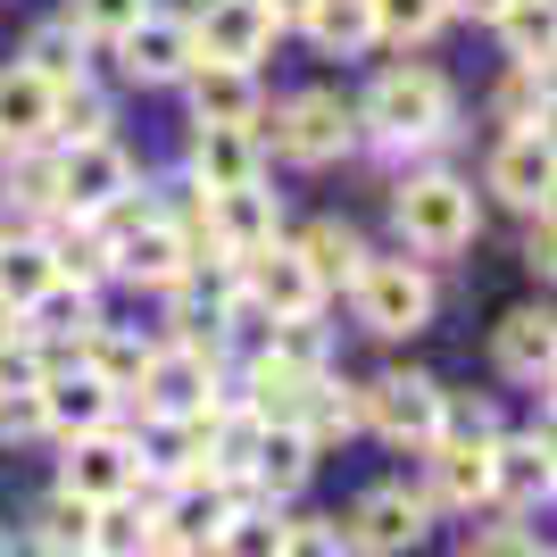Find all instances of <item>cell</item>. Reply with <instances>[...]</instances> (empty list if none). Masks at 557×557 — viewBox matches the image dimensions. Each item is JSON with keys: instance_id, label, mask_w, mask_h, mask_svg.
<instances>
[{"instance_id": "37", "label": "cell", "mask_w": 557, "mask_h": 557, "mask_svg": "<svg viewBox=\"0 0 557 557\" xmlns=\"http://www.w3.org/2000/svg\"><path fill=\"white\" fill-rule=\"evenodd\" d=\"M150 9H159V0H67L59 17H67V25H75V34H84L92 50H109L116 34H125V25H141Z\"/></svg>"}, {"instance_id": "29", "label": "cell", "mask_w": 557, "mask_h": 557, "mask_svg": "<svg viewBox=\"0 0 557 557\" xmlns=\"http://www.w3.org/2000/svg\"><path fill=\"white\" fill-rule=\"evenodd\" d=\"M50 283H59V267H50V242H42L34 225H0V308L42 300Z\"/></svg>"}, {"instance_id": "46", "label": "cell", "mask_w": 557, "mask_h": 557, "mask_svg": "<svg viewBox=\"0 0 557 557\" xmlns=\"http://www.w3.org/2000/svg\"><path fill=\"white\" fill-rule=\"evenodd\" d=\"M0 557H17V541H9V533H0Z\"/></svg>"}, {"instance_id": "23", "label": "cell", "mask_w": 557, "mask_h": 557, "mask_svg": "<svg viewBox=\"0 0 557 557\" xmlns=\"http://www.w3.org/2000/svg\"><path fill=\"white\" fill-rule=\"evenodd\" d=\"M0 216H9V225H42V216H59V175H50V141L0 150Z\"/></svg>"}, {"instance_id": "17", "label": "cell", "mask_w": 557, "mask_h": 557, "mask_svg": "<svg viewBox=\"0 0 557 557\" xmlns=\"http://www.w3.org/2000/svg\"><path fill=\"white\" fill-rule=\"evenodd\" d=\"M417 458H424V499H433V508H449V516L491 508V442H474V433H433Z\"/></svg>"}, {"instance_id": "26", "label": "cell", "mask_w": 557, "mask_h": 557, "mask_svg": "<svg viewBox=\"0 0 557 557\" xmlns=\"http://www.w3.org/2000/svg\"><path fill=\"white\" fill-rule=\"evenodd\" d=\"M150 349H159V333H134V325H109V317H100V325L84 333V349H75V358H84V367H92L100 383L134 408V383H141V367H150Z\"/></svg>"}, {"instance_id": "24", "label": "cell", "mask_w": 557, "mask_h": 557, "mask_svg": "<svg viewBox=\"0 0 557 557\" xmlns=\"http://www.w3.org/2000/svg\"><path fill=\"white\" fill-rule=\"evenodd\" d=\"M292 250L308 258V275L325 283V300H333V292H349V275L367 267V233L349 225V216H308V225L292 233Z\"/></svg>"}, {"instance_id": "33", "label": "cell", "mask_w": 557, "mask_h": 557, "mask_svg": "<svg viewBox=\"0 0 557 557\" xmlns=\"http://www.w3.org/2000/svg\"><path fill=\"white\" fill-rule=\"evenodd\" d=\"M374 9V50H433L449 34V0H367Z\"/></svg>"}, {"instance_id": "38", "label": "cell", "mask_w": 557, "mask_h": 557, "mask_svg": "<svg viewBox=\"0 0 557 557\" xmlns=\"http://www.w3.org/2000/svg\"><path fill=\"white\" fill-rule=\"evenodd\" d=\"M275 541H283V516L275 508H242L225 533L209 541V557H275Z\"/></svg>"}, {"instance_id": "10", "label": "cell", "mask_w": 557, "mask_h": 557, "mask_svg": "<svg viewBox=\"0 0 557 557\" xmlns=\"http://www.w3.org/2000/svg\"><path fill=\"white\" fill-rule=\"evenodd\" d=\"M109 59H116V84H134V92H175V84L200 67V42H191L184 9H150L141 25H125L109 42Z\"/></svg>"}, {"instance_id": "2", "label": "cell", "mask_w": 557, "mask_h": 557, "mask_svg": "<svg viewBox=\"0 0 557 557\" xmlns=\"http://www.w3.org/2000/svg\"><path fill=\"white\" fill-rule=\"evenodd\" d=\"M392 233L399 250L442 267V258H466L474 233H483V191L466 184L458 166H399L392 175Z\"/></svg>"}, {"instance_id": "43", "label": "cell", "mask_w": 557, "mask_h": 557, "mask_svg": "<svg viewBox=\"0 0 557 557\" xmlns=\"http://www.w3.org/2000/svg\"><path fill=\"white\" fill-rule=\"evenodd\" d=\"M499 9H508V0H449V17H466V25H491Z\"/></svg>"}, {"instance_id": "3", "label": "cell", "mask_w": 557, "mask_h": 557, "mask_svg": "<svg viewBox=\"0 0 557 557\" xmlns=\"http://www.w3.org/2000/svg\"><path fill=\"white\" fill-rule=\"evenodd\" d=\"M258 134H267V159L283 166H342L367 150V134H358V100L333 92V84H300V92L267 100V116H258Z\"/></svg>"}, {"instance_id": "28", "label": "cell", "mask_w": 557, "mask_h": 557, "mask_svg": "<svg viewBox=\"0 0 557 557\" xmlns=\"http://www.w3.org/2000/svg\"><path fill=\"white\" fill-rule=\"evenodd\" d=\"M308 433V442L317 449H333V442H349V433H367V417H358V383H349V374H317V383H308L300 392V417H292Z\"/></svg>"}, {"instance_id": "15", "label": "cell", "mask_w": 557, "mask_h": 557, "mask_svg": "<svg viewBox=\"0 0 557 557\" xmlns=\"http://www.w3.org/2000/svg\"><path fill=\"white\" fill-rule=\"evenodd\" d=\"M191 42H200V59H225V67H258L267 50L283 42V25L267 0H191Z\"/></svg>"}, {"instance_id": "39", "label": "cell", "mask_w": 557, "mask_h": 557, "mask_svg": "<svg viewBox=\"0 0 557 557\" xmlns=\"http://www.w3.org/2000/svg\"><path fill=\"white\" fill-rule=\"evenodd\" d=\"M275 557H349V533H342V516H292L275 541Z\"/></svg>"}, {"instance_id": "44", "label": "cell", "mask_w": 557, "mask_h": 557, "mask_svg": "<svg viewBox=\"0 0 557 557\" xmlns=\"http://www.w3.org/2000/svg\"><path fill=\"white\" fill-rule=\"evenodd\" d=\"M267 9H275V25H283V34H292V25H300V9H308V0H267Z\"/></svg>"}, {"instance_id": "19", "label": "cell", "mask_w": 557, "mask_h": 557, "mask_svg": "<svg viewBox=\"0 0 557 557\" xmlns=\"http://www.w3.org/2000/svg\"><path fill=\"white\" fill-rule=\"evenodd\" d=\"M200 191H242V184H267L275 159H267V134L258 125H191V166H184Z\"/></svg>"}, {"instance_id": "13", "label": "cell", "mask_w": 557, "mask_h": 557, "mask_svg": "<svg viewBox=\"0 0 557 557\" xmlns=\"http://www.w3.org/2000/svg\"><path fill=\"white\" fill-rule=\"evenodd\" d=\"M59 491L67 499H84V508H100V499H125V491H141V449L125 424H100V433H75L67 458H59Z\"/></svg>"}, {"instance_id": "31", "label": "cell", "mask_w": 557, "mask_h": 557, "mask_svg": "<svg viewBox=\"0 0 557 557\" xmlns=\"http://www.w3.org/2000/svg\"><path fill=\"white\" fill-rule=\"evenodd\" d=\"M159 541V508L141 499V491H125V499H100L92 508V541H84V557H141Z\"/></svg>"}, {"instance_id": "1", "label": "cell", "mask_w": 557, "mask_h": 557, "mask_svg": "<svg viewBox=\"0 0 557 557\" xmlns=\"http://www.w3.org/2000/svg\"><path fill=\"white\" fill-rule=\"evenodd\" d=\"M358 134H367L374 159H392V166H433L449 150V134H458V84L424 50H399L358 92Z\"/></svg>"}, {"instance_id": "27", "label": "cell", "mask_w": 557, "mask_h": 557, "mask_svg": "<svg viewBox=\"0 0 557 557\" xmlns=\"http://www.w3.org/2000/svg\"><path fill=\"white\" fill-rule=\"evenodd\" d=\"M50 84L25 59H9L0 67V150H25V141H50Z\"/></svg>"}, {"instance_id": "35", "label": "cell", "mask_w": 557, "mask_h": 557, "mask_svg": "<svg viewBox=\"0 0 557 557\" xmlns=\"http://www.w3.org/2000/svg\"><path fill=\"white\" fill-rule=\"evenodd\" d=\"M491 34H499L508 59H549V42H557V0H508V9L491 17Z\"/></svg>"}, {"instance_id": "30", "label": "cell", "mask_w": 557, "mask_h": 557, "mask_svg": "<svg viewBox=\"0 0 557 557\" xmlns=\"http://www.w3.org/2000/svg\"><path fill=\"white\" fill-rule=\"evenodd\" d=\"M25 67L42 75L50 92H67V84H92V42H84V34H75L67 17H50V25H34V34H25V50H17Z\"/></svg>"}, {"instance_id": "40", "label": "cell", "mask_w": 557, "mask_h": 557, "mask_svg": "<svg viewBox=\"0 0 557 557\" xmlns=\"http://www.w3.org/2000/svg\"><path fill=\"white\" fill-rule=\"evenodd\" d=\"M458 557H549V549H541V533L524 516H499V524H474Z\"/></svg>"}, {"instance_id": "9", "label": "cell", "mask_w": 557, "mask_h": 557, "mask_svg": "<svg viewBox=\"0 0 557 557\" xmlns=\"http://www.w3.org/2000/svg\"><path fill=\"white\" fill-rule=\"evenodd\" d=\"M442 383L424 367H383L374 383H358V417H367L374 442H392V449H424L433 433H442Z\"/></svg>"}, {"instance_id": "42", "label": "cell", "mask_w": 557, "mask_h": 557, "mask_svg": "<svg viewBox=\"0 0 557 557\" xmlns=\"http://www.w3.org/2000/svg\"><path fill=\"white\" fill-rule=\"evenodd\" d=\"M557 242H549V209H541V216H524V267H533V275H549V267H557Z\"/></svg>"}, {"instance_id": "14", "label": "cell", "mask_w": 557, "mask_h": 557, "mask_svg": "<svg viewBox=\"0 0 557 557\" xmlns=\"http://www.w3.org/2000/svg\"><path fill=\"white\" fill-rule=\"evenodd\" d=\"M191 258H200V242H191V233L175 225L166 209H150L141 225L116 233V267H109V283H134V292H150V300H159L166 283H184V275H191Z\"/></svg>"}, {"instance_id": "32", "label": "cell", "mask_w": 557, "mask_h": 557, "mask_svg": "<svg viewBox=\"0 0 557 557\" xmlns=\"http://www.w3.org/2000/svg\"><path fill=\"white\" fill-rule=\"evenodd\" d=\"M491 125L499 134H524V125L549 134V59H508L499 92H491Z\"/></svg>"}, {"instance_id": "4", "label": "cell", "mask_w": 557, "mask_h": 557, "mask_svg": "<svg viewBox=\"0 0 557 557\" xmlns=\"http://www.w3.org/2000/svg\"><path fill=\"white\" fill-rule=\"evenodd\" d=\"M342 300H349V317H358V333H374V342H417V333L442 317V283L408 250H367V267L349 275Z\"/></svg>"}, {"instance_id": "11", "label": "cell", "mask_w": 557, "mask_h": 557, "mask_svg": "<svg viewBox=\"0 0 557 557\" xmlns=\"http://www.w3.org/2000/svg\"><path fill=\"white\" fill-rule=\"evenodd\" d=\"M233 267H242V292H250V308H258V333L267 325H300V317H325V283L308 275V258L292 250V233L267 242V250H250V258H233Z\"/></svg>"}, {"instance_id": "5", "label": "cell", "mask_w": 557, "mask_h": 557, "mask_svg": "<svg viewBox=\"0 0 557 557\" xmlns=\"http://www.w3.org/2000/svg\"><path fill=\"white\" fill-rule=\"evenodd\" d=\"M225 392H233L225 342L159 333V349H150V367H141V383H134V408H141V417H191V424H200Z\"/></svg>"}, {"instance_id": "36", "label": "cell", "mask_w": 557, "mask_h": 557, "mask_svg": "<svg viewBox=\"0 0 557 557\" xmlns=\"http://www.w3.org/2000/svg\"><path fill=\"white\" fill-rule=\"evenodd\" d=\"M92 134H116V100L100 84H67L50 100V141H92Z\"/></svg>"}, {"instance_id": "25", "label": "cell", "mask_w": 557, "mask_h": 557, "mask_svg": "<svg viewBox=\"0 0 557 557\" xmlns=\"http://www.w3.org/2000/svg\"><path fill=\"white\" fill-rule=\"evenodd\" d=\"M292 34H300L317 59H367L374 50V9L367 0H308Z\"/></svg>"}, {"instance_id": "21", "label": "cell", "mask_w": 557, "mask_h": 557, "mask_svg": "<svg viewBox=\"0 0 557 557\" xmlns=\"http://www.w3.org/2000/svg\"><path fill=\"white\" fill-rule=\"evenodd\" d=\"M175 92H184L191 125H258V116H267V75L258 67H225V59H200Z\"/></svg>"}, {"instance_id": "12", "label": "cell", "mask_w": 557, "mask_h": 557, "mask_svg": "<svg viewBox=\"0 0 557 557\" xmlns=\"http://www.w3.org/2000/svg\"><path fill=\"white\" fill-rule=\"evenodd\" d=\"M549 491H557V458H549V399H541V417L524 433L491 442V508L533 516V508H549Z\"/></svg>"}, {"instance_id": "45", "label": "cell", "mask_w": 557, "mask_h": 557, "mask_svg": "<svg viewBox=\"0 0 557 557\" xmlns=\"http://www.w3.org/2000/svg\"><path fill=\"white\" fill-rule=\"evenodd\" d=\"M141 557H191V549H166V541H150V549H141Z\"/></svg>"}, {"instance_id": "7", "label": "cell", "mask_w": 557, "mask_h": 557, "mask_svg": "<svg viewBox=\"0 0 557 557\" xmlns=\"http://www.w3.org/2000/svg\"><path fill=\"white\" fill-rule=\"evenodd\" d=\"M150 508H159V541H166V549L209 557V541L225 533L233 516L258 508V491H250V483H233V474H209V466H200V474H184V483H166Z\"/></svg>"}, {"instance_id": "6", "label": "cell", "mask_w": 557, "mask_h": 557, "mask_svg": "<svg viewBox=\"0 0 557 557\" xmlns=\"http://www.w3.org/2000/svg\"><path fill=\"white\" fill-rule=\"evenodd\" d=\"M50 175H59V216H100V209H116V200L141 191V159L116 134L50 141Z\"/></svg>"}, {"instance_id": "41", "label": "cell", "mask_w": 557, "mask_h": 557, "mask_svg": "<svg viewBox=\"0 0 557 557\" xmlns=\"http://www.w3.org/2000/svg\"><path fill=\"white\" fill-rule=\"evenodd\" d=\"M50 424H42V392L34 383H9L0 392V442H42Z\"/></svg>"}, {"instance_id": "20", "label": "cell", "mask_w": 557, "mask_h": 557, "mask_svg": "<svg viewBox=\"0 0 557 557\" xmlns=\"http://www.w3.org/2000/svg\"><path fill=\"white\" fill-rule=\"evenodd\" d=\"M491 367L508 374L516 392H549V367H557V317L541 300L508 308L499 325H491Z\"/></svg>"}, {"instance_id": "18", "label": "cell", "mask_w": 557, "mask_h": 557, "mask_svg": "<svg viewBox=\"0 0 557 557\" xmlns=\"http://www.w3.org/2000/svg\"><path fill=\"white\" fill-rule=\"evenodd\" d=\"M34 392H42V424L59 433V442H75V433H100V424H125V399L100 383L84 358H67V367L34 374Z\"/></svg>"}, {"instance_id": "8", "label": "cell", "mask_w": 557, "mask_h": 557, "mask_svg": "<svg viewBox=\"0 0 557 557\" xmlns=\"http://www.w3.org/2000/svg\"><path fill=\"white\" fill-rule=\"evenodd\" d=\"M433 499L408 483H367L358 499H349L342 533H349V557H417L424 541H433Z\"/></svg>"}, {"instance_id": "34", "label": "cell", "mask_w": 557, "mask_h": 557, "mask_svg": "<svg viewBox=\"0 0 557 557\" xmlns=\"http://www.w3.org/2000/svg\"><path fill=\"white\" fill-rule=\"evenodd\" d=\"M84 541H92V508L67 499V491H50L42 516H34V533H25V549L34 557H84Z\"/></svg>"}, {"instance_id": "22", "label": "cell", "mask_w": 557, "mask_h": 557, "mask_svg": "<svg viewBox=\"0 0 557 557\" xmlns=\"http://www.w3.org/2000/svg\"><path fill=\"white\" fill-rule=\"evenodd\" d=\"M242 483L258 491V508H292L308 483H317V442H308L300 424H267L258 433V458H250V474Z\"/></svg>"}, {"instance_id": "16", "label": "cell", "mask_w": 557, "mask_h": 557, "mask_svg": "<svg viewBox=\"0 0 557 557\" xmlns=\"http://www.w3.org/2000/svg\"><path fill=\"white\" fill-rule=\"evenodd\" d=\"M549 184H557V159H549V134H541V125H524V134H499V141H491L483 191L499 200V209L541 216V209H549Z\"/></svg>"}]
</instances>
